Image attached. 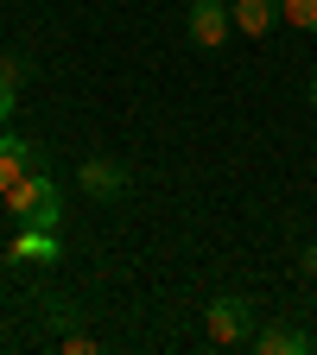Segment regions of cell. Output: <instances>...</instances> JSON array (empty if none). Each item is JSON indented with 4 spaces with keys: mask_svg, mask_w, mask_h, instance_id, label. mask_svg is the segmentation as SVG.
Wrapping results in <instances>:
<instances>
[{
    "mask_svg": "<svg viewBox=\"0 0 317 355\" xmlns=\"http://www.w3.org/2000/svg\"><path fill=\"white\" fill-rule=\"evenodd\" d=\"M7 209H13L19 229H58V216H64V191H58L44 171H26L19 184L7 191Z\"/></svg>",
    "mask_w": 317,
    "mask_h": 355,
    "instance_id": "6da1fadb",
    "label": "cell"
},
{
    "mask_svg": "<svg viewBox=\"0 0 317 355\" xmlns=\"http://www.w3.org/2000/svg\"><path fill=\"white\" fill-rule=\"evenodd\" d=\"M203 324H209V336L216 343H248L254 336V304L241 298V292H222V298H209V311H203Z\"/></svg>",
    "mask_w": 317,
    "mask_h": 355,
    "instance_id": "7a4b0ae2",
    "label": "cell"
},
{
    "mask_svg": "<svg viewBox=\"0 0 317 355\" xmlns=\"http://www.w3.org/2000/svg\"><path fill=\"white\" fill-rule=\"evenodd\" d=\"M76 191L83 197H96V203H114V197H127V165L121 159H83L76 165Z\"/></svg>",
    "mask_w": 317,
    "mask_h": 355,
    "instance_id": "3957f363",
    "label": "cell"
},
{
    "mask_svg": "<svg viewBox=\"0 0 317 355\" xmlns=\"http://www.w3.org/2000/svg\"><path fill=\"white\" fill-rule=\"evenodd\" d=\"M229 26H235L229 0H197V7L185 13V32H191V44H203V51H216V44L229 38Z\"/></svg>",
    "mask_w": 317,
    "mask_h": 355,
    "instance_id": "277c9868",
    "label": "cell"
},
{
    "mask_svg": "<svg viewBox=\"0 0 317 355\" xmlns=\"http://www.w3.org/2000/svg\"><path fill=\"white\" fill-rule=\"evenodd\" d=\"M248 343H254L260 355H311V349H317V336L298 330V324H266V330H254Z\"/></svg>",
    "mask_w": 317,
    "mask_h": 355,
    "instance_id": "5b68a950",
    "label": "cell"
},
{
    "mask_svg": "<svg viewBox=\"0 0 317 355\" xmlns=\"http://www.w3.org/2000/svg\"><path fill=\"white\" fill-rule=\"evenodd\" d=\"M26 171H38V146H26V140H13V133H0V197H7Z\"/></svg>",
    "mask_w": 317,
    "mask_h": 355,
    "instance_id": "8992f818",
    "label": "cell"
},
{
    "mask_svg": "<svg viewBox=\"0 0 317 355\" xmlns=\"http://www.w3.org/2000/svg\"><path fill=\"white\" fill-rule=\"evenodd\" d=\"M229 13H235V32L260 38V32H273V19L286 13V0H229Z\"/></svg>",
    "mask_w": 317,
    "mask_h": 355,
    "instance_id": "52a82bcc",
    "label": "cell"
},
{
    "mask_svg": "<svg viewBox=\"0 0 317 355\" xmlns=\"http://www.w3.org/2000/svg\"><path fill=\"white\" fill-rule=\"evenodd\" d=\"M13 266H44V260H58V235L51 229H19V241L7 248Z\"/></svg>",
    "mask_w": 317,
    "mask_h": 355,
    "instance_id": "ba28073f",
    "label": "cell"
},
{
    "mask_svg": "<svg viewBox=\"0 0 317 355\" xmlns=\"http://www.w3.org/2000/svg\"><path fill=\"white\" fill-rule=\"evenodd\" d=\"M286 19L298 32H317V0H286Z\"/></svg>",
    "mask_w": 317,
    "mask_h": 355,
    "instance_id": "9c48e42d",
    "label": "cell"
},
{
    "mask_svg": "<svg viewBox=\"0 0 317 355\" xmlns=\"http://www.w3.org/2000/svg\"><path fill=\"white\" fill-rule=\"evenodd\" d=\"M0 76H13V83H26V76H32V58H0Z\"/></svg>",
    "mask_w": 317,
    "mask_h": 355,
    "instance_id": "30bf717a",
    "label": "cell"
},
{
    "mask_svg": "<svg viewBox=\"0 0 317 355\" xmlns=\"http://www.w3.org/2000/svg\"><path fill=\"white\" fill-rule=\"evenodd\" d=\"M13 102H19V83H13V76H0V121L13 114Z\"/></svg>",
    "mask_w": 317,
    "mask_h": 355,
    "instance_id": "8fae6325",
    "label": "cell"
},
{
    "mask_svg": "<svg viewBox=\"0 0 317 355\" xmlns=\"http://www.w3.org/2000/svg\"><path fill=\"white\" fill-rule=\"evenodd\" d=\"M64 349H70V355H89V349H96V336H83V330H70V336H64Z\"/></svg>",
    "mask_w": 317,
    "mask_h": 355,
    "instance_id": "7c38bea8",
    "label": "cell"
},
{
    "mask_svg": "<svg viewBox=\"0 0 317 355\" xmlns=\"http://www.w3.org/2000/svg\"><path fill=\"white\" fill-rule=\"evenodd\" d=\"M298 266H305V273H311V279H317V241H311V248H305V260H298Z\"/></svg>",
    "mask_w": 317,
    "mask_h": 355,
    "instance_id": "4fadbf2b",
    "label": "cell"
},
{
    "mask_svg": "<svg viewBox=\"0 0 317 355\" xmlns=\"http://www.w3.org/2000/svg\"><path fill=\"white\" fill-rule=\"evenodd\" d=\"M311 108H317V76H311Z\"/></svg>",
    "mask_w": 317,
    "mask_h": 355,
    "instance_id": "5bb4252c",
    "label": "cell"
}]
</instances>
